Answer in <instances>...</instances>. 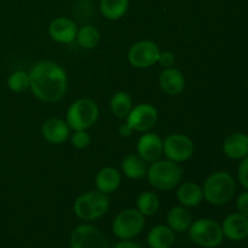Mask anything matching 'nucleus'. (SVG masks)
<instances>
[{
  "mask_svg": "<svg viewBox=\"0 0 248 248\" xmlns=\"http://www.w3.org/2000/svg\"><path fill=\"white\" fill-rule=\"evenodd\" d=\"M99 116L98 104L91 98H79L67 110V124L72 130H87L96 124Z\"/></svg>",
  "mask_w": 248,
  "mask_h": 248,
  "instance_id": "nucleus-5",
  "label": "nucleus"
},
{
  "mask_svg": "<svg viewBox=\"0 0 248 248\" xmlns=\"http://www.w3.org/2000/svg\"><path fill=\"white\" fill-rule=\"evenodd\" d=\"M91 143V136L86 130L74 131L72 135V144L78 149H85Z\"/></svg>",
  "mask_w": 248,
  "mask_h": 248,
  "instance_id": "nucleus-28",
  "label": "nucleus"
},
{
  "mask_svg": "<svg viewBox=\"0 0 248 248\" xmlns=\"http://www.w3.org/2000/svg\"><path fill=\"white\" fill-rule=\"evenodd\" d=\"M133 108V101L130 93L125 91H119L111 97L110 110L114 116L119 119H126Z\"/></svg>",
  "mask_w": 248,
  "mask_h": 248,
  "instance_id": "nucleus-24",
  "label": "nucleus"
},
{
  "mask_svg": "<svg viewBox=\"0 0 248 248\" xmlns=\"http://www.w3.org/2000/svg\"><path fill=\"white\" fill-rule=\"evenodd\" d=\"M188 232L191 241L205 248L218 247L224 239L222 225L208 218H201L191 223Z\"/></svg>",
  "mask_w": 248,
  "mask_h": 248,
  "instance_id": "nucleus-6",
  "label": "nucleus"
},
{
  "mask_svg": "<svg viewBox=\"0 0 248 248\" xmlns=\"http://www.w3.org/2000/svg\"><path fill=\"white\" fill-rule=\"evenodd\" d=\"M145 177L153 188L160 191H169L181 183L183 171L177 162L169 159H159L148 167Z\"/></svg>",
  "mask_w": 248,
  "mask_h": 248,
  "instance_id": "nucleus-3",
  "label": "nucleus"
},
{
  "mask_svg": "<svg viewBox=\"0 0 248 248\" xmlns=\"http://www.w3.org/2000/svg\"><path fill=\"white\" fill-rule=\"evenodd\" d=\"M235 190V179L225 171L210 174L202 186L203 199L213 206H222L229 202L234 196Z\"/></svg>",
  "mask_w": 248,
  "mask_h": 248,
  "instance_id": "nucleus-2",
  "label": "nucleus"
},
{
  "mask_svg": "<svg viewBox=\"0 0 248 248\" xmlns=\"http://www.w3.org/2000/svg\"><path fill=\"white\" fill-rule=\"evenodd\" d=\"M191 213L184 206H174L167 213V224L173 232H186L191 225Z\"/></svg>",
  "mask_w": 248,
  "mask_h": 248,
  "instance_id": "nucleus-20",
  "label": "nucleus"
},
{
  "mask_svg": "<svg viewBox=\"0 0 248 248\" xmlns=\"http://www.w3.org/2000/svg\"><path fill=\"white\" fill-rule=\"evenodd\" d=\"M72 248H109L108 240L98 228L82 224L75 228L70 236Z\"/></svg>",
  "mask_w": 248,
  "mask_h": 248,
  "instance_id": "nucleus-10",
  "label": "nucleus"
},
{
  "mask_svg": "<svg viewBox=\"0 0 248 248\" xmlns=\"http://www.w3.org/2000/svg\"><path fill=\"white\" fill-rule=\"evenodd\" d=\"M7 87L16 93H22V92L27 91L31 87L29 73L24 72V70H16V72L11 73L10 77L7 78Z\"/></svg>",
  "mask_w": 248,
  "mask_h": 248,
  "instance_id": "nucleus-27",
  "label": "nucleus"
},
{
  "mask_svg": "<svg viewBox=\"0 0 248 248\" xmlns=\"http://www.w3.org/2000/svg\"><path fill=\"white\" fill-rule=\"evenodd\" d=\"M31 87L34 96L41 102L56 103L64 97L68 89L65 70L52 61H40L29 72Z\"/></svg>",
  "mask_w": 248,
  "mask_h": 248,
  "instance_id": "nucleus-1",
  "label": "nucleus"
},
{
  "mask_svg": "<svg viewBox=\"0 0 248 248\" xmlns=\"http://www.w3.org/2000/svg\"><path fill=\"white\" fill-rule=\"evenodd\" d=\"M237 177L241 183V186L248 190V166L244 162H240L239 170H237Z\"/></svg>",
  "mask_w": 248,
  "mask_h": 248,
  "instance_id": "nucleus-31",
  "label": "nucleus"
},
{
  "mask_svg": "<svg viewBox=\"0 0 248 248\" xmlns=\"http://www.w3.org/2000/svg\"><path fill=\"white\" fill-rule=\"evenodd\" d=\"M124 174L130 179H142L147 176V162L138 154H130L121 162Z\"/></svg>",
  "mask_w": 248,
  "mask_h": 248,
  "instance_id": "nucleus-22",
  "label": "nucleus"
},
{
  "mask_svg": "<svg viewBox=\"0 0 248 248\" xmlns=\"http://www.w3.org/2000/svg\"><path fill=\"white\" fill-rule=\"evenodd\" d=\"M75 40H77L78 45L81 48H85V50H93L94 47H97L99 41H101V33H99L98 29L94 26L86 24V26L78 29Z\"/></svg>",
  "mask_w": 248,
  "mask_h": 248,
  "instance_id": "nucleus-25",
  "label": "nucleus"
},
{
  "mask_svg": "<svg viewBox=\"0 0 248 248\" xmlns=\"http://www.w3.org/2000/svg\"><path fill=\"white\" fill-rule=\"evenodd\" d=\"M119 133H120L121 137L127 138V137H130V136L133 133V128L131 127V126L128 125L127 123L121 124V125L119 126Z\"/></svg>",
  "mask_w": 248,
  "mask_h": 248,
  "instance_id": "nucleus-32",
  "label": "nucleus"
},
{
  "mask_svg": "<svg viewBox=\"0 0 248 248\" xmlns=\"http://www.w3.org/2000/svg\"><path fill=\"white\" fill-rule=\"evenodd\" d=\"M137 210L142 213L144 217H150L155 215L160 207L159 198L153 191H143L137 198Z\"/></svg>",
  "mask_w": 248,
  "mask_h": 248,
  "instance_id": "nucleus-26",
  "label": "nucleus"
},
{
  "mask_svg": "<svg viewBox=\"0 0 248 248\" xmlns=\"http://www.w3.org/2000/svg\"><path fill=\"white\" fill-rule=\"evenodd\" d=\"M247 89H248V81H247Z\"/></svg>",
  "mask_w": 248,
  "mask_h": 248,
  "instance_id": "nucleus-34",
  "label": "nucleus"
},
{
  "mask_svg": "<svg viewBox=\"0 0 248 248\" xmlns=\"http://www.w3.org/2000/svg\"><path fill=\"white\" fill-rule=\"evenodd\" d=\"M157 110L153 104L140 103L131 109L126 123L137 132H149L157 123Z\"/></svg>",
  "mask_w": 248,
  "mask_h": 248,
  "instance_id": "nucleus-11",
  "label": "nucleus"
},
{
  "mask_svg": "<svg viewBox=\"0 0 248 248\" xmlns=\"http://www.w3.org/2000/svg\"><path fill=\"white\" fill-rule=\"evenodd\" d=\"M157 63L164 68L172 67L174 64V55L172 52H170V51H161Z\"/></svg>",
  "mask_w": 248,
  "mask_h": 248,
  "instance_id": "nucleus-30",
  "label": "nucleus"
},
{
  "mask_svg": "<svg viewBox=\"0 0 248 248\" xmlns=\"http://www.w3.org/2000/svg\"><path fill=\"white\" fill-rule=\"evenodd\" d=\"M160 48L152 40H140L133 44L127 53V60L132 67L145 69L156 64L159 61Z\"/></svg>",
  "mask_w": 248,
  "mask_h": 248,
  "instance_id": "nucleus-9",
  "label": "nucleus"
},
{
  "mask_svg": "<svg viewBox=\"0 0 248 248\" xmlns=\"http://www.w3.org/2000/svg\"><path fill=\"white\" fill-rule=\"evenodd\" d=\"M236 207L239 213L248 218V190L240 194L236 200Z\"/></svg>",
  "mask_w": 248,
  "mask_h": 248,
  "instance_id": "nucleus-29",
  "label": "nucleus"
},
{
  "mask_svg": "<svg viewBox=\"0 0 248 248\" xmlns=\"http://www.w3.org/2000/svg\"><path fill=\"white\" fill-rule=\"evenodd\" d=\"M194 142L183 133H172L162 140V153L171 161H188L194 154Z\"/></svg>",
  "mask_w": 248,
  "mask_h": 248,
  "instance_id": "nucleus-8",
  "label": "nucleus"
},
{
  "mask_svg": "<svg viewBox=\"0 0 248 248\" xmlns=\"http://www.w3.org/2000/svg\"><path fill=\"white\" fill-rule=\"evenodd\" d=\"M110 200L108 195L99 190L87 191L75 200L74 213L79 219L92 222L103 217L109 210Z\"/></svg>",
  "mask_w": 248,
  "mask_h": 248,
  "instance_id": "nucleus-4",
  "label": "nucleus"
},
{
  "mask_svg": "<svg viewBox=\"0 0 248 248\" xmlns=\"http://www.w3.org/2000/svg\"><path fill=\"white\" fill-rule=\"evenodd\" d=\"M223 152L230 159L242 160L248 155V136L242 132L228 136L223 143Z\"/></svg>",
  "mask_w": 248,
  "mask_h": 248,
  "instance_id": "nucleus-17",
  "label": "nucleus"
},
{
  "mask_svg": "<svg viewBox=\"0 0 248 248\" xmlns=\"http://www.w3.org/2000/svg\"><path fill=\"white\" fill-rule=\"evenodd\" d=\"M145 217L137 208H126L121 211L113 222V232L118 239L131 240L143 232Z\"/></svg>",
  "mask_w": 248,
  "mask_h": 248,
  "instance_id": "nucleus-7",
  "label": "nucleus"
},
{
  "mask_svg": "<svg viewBox=\"0 0 248 248\" xmlns=\"http://www.w3.org/2000/svg\"><path fill=\"white\" fill-rule=\"evenodd\" d=\"M176 196L179 203L184 207H196L203 200L202 188L194 182H186L178 186Z\"/></svg>",
  "mask_w": 248,
  "mask_h": 248,
  "instance_id": "nucleus-18",
  "label": "nucleus"
},
{
  "mask_svg": "<svg viewBox=\"0 0 248 248\" xmlns=\"http://www.w3.org/2000/svg\"><path fill=\"white\" fill-rule=\"evenodd\" d=\"M147 242L150 248H171L174 242L173 230L166 225H156L148 234Z\"/></svg>",
  "mask_w": 248,
  "mask_h": 248,
  "instance_id": "nucleus-21",
  "label": "nucleus"
},
{
  "mask_svg": "<svg viewBox=\"0 0 248 248\" xmlns=\"http://www.w3.org/2000/svg\"><path fill=\"white\" fill-rule=\"evenodd\" d=\"M41 135L44 140L51 144H62L69 138L70 127L67 121L58 118L46 120L41 126Z\"/></svg>",
  "mask_w": 248,
  "mask_h": 248,
  "instance_id": "nucleus-14",
  "label": "nucleus"
},
{
  "mask_svg": "<svg viewBox=\"0 0 248 248\" xmlns=\"http://www.w3.org/2000/svg\"><path fill=\"white\" fill-rule=\"evenodd\" d=\"M137 153L145 162H154L161 157L162 140L153 132H144L137 143Z\"/></svg>",
  "mask_w": 248,
  "mask_h": 248,
  "instance_id": "nucleus-12",
  "label": "nucleus"
},
{
  "mask_svg": "<svg viewBox=\"0 0 248 248\" xmlns=\"http://www.w3.org/2000/svg\"><path fill=\"white\" fill-rule=\"evenodd\" d=\"M223 234L232 241H242L248 236V218L241 213L228 216L222 224Z\"/></svg>",
  "mask_w": 248,
  "mask_h": 248,
  "instance_id": "nucleus-16",
  "label": "nucleus"
},
{
  "mask_svg": "<svg viewBox=\"0 0 248 248\" xmlns=\"http://www.w3.org/2000/svg\"><path fill=\"white\" fill-rule=\"evenodd\" d=\"M113 248H142L138 244L130 241V240H123L121 242L116 244Z\"/></svg>",
  "mask_w": 248,
  "mask_h": 248,
  "instance_id": "nucleus-33",
  "label": "nucleus"
},
{
  "mask_svg": "<svg viewBox=\"0 0 248 248\" xmlns=\"http://www.w3.org/2000/svg\"><path fill=\"white\" fill-rule=\"evenodd\" d=\"M121 184V174L114 167H103L96 176L97 190L104 194H111L118 190Z\"/></svg>",
  "mask_w": 248,
  "mask_h": 248,
  "instance_id": "nucleus-19",
  "label": "nucleus"
},
{
  "mask_svg": "<svg viewBox=\"0 0 248 248\" xmlns=\"http://www.w3.org/2000/svg\"><path fill=\"white\" fill-rule=\"evenodd\" d=\"M130 6V0H101L99 9L107 19L116 21L125 16Z\"/></svg>",
  "mask_w": 248,
  "mask_h": 248,
  "instance_id": "nucleus-23",
  "label": "nucleus"
},
{
  "mask_svg": "<svg viewBox=\"0 0 248 248\" xmlns=\"http://www.w3.org/2000/svg\"><path fill=\"white\" fill-rule=\"evenodd\" d=\"M159 85L166 94L177 96L183 92L186 87V79L183 73L177 68H164L159 75Z\"/></svg>",
  "mask_w": 248,
  "mask_h": 248,
  "instance_id": "nucleus-15",
  "label": "nucleus"
},
{
  "mask_svg": "<svg viewBox=\"0 0 248 248\" xmlns=\"http://www.w3.org/2000/svg\"><path fill=\"white\" fill-rule=\"evenodd\" d=\"M78 27L73 19L67 17H58L48 26V35L53 41L60 44H70L75 40Z\"/></svg>",
  "mask_w": 248,
  "mask_h": 248,
  "instance_id": "nucleus-13",
  "label": "nucleus"
}]
</instances>
